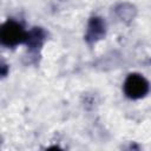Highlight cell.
<instances>
[{"instance_id":"6da1fadb","label":"cell","mask_w":151,"mask_h":151,"mask_svg":"<svg viewBox=\"0 0 151 151\" xmlns=\"http://www.w3.org/2000/svg\"><path fill=\"white\" fill-rule=\"evenodd\" d=\"M0 38L4 45L15 46L22 42L27 38V35L19 24H17L15 21H7L2 25Z\"/></svg>"},{"instance_id":"7a4b0ae2","label":"cell","mask_w":151,"mask_h":151,"mask_svg":"<svg viewBox=\"0 0 151 151\" xmlns=\"http://www.w3.org/2000/svg\"><path fill=\"white\" fill-rule=\"evenodd\" d=\"M149 90V84L145 80L144 77H142L140 74H130L124 84V91L126 93L127 97L137 99V98H142L146 94Z\"/></svg>"},{"instance_id":"3957f363","label":"cell","mask_w":151,"mask_h":151,"mask_svg":"<svg viewBox=\"0 0 151 151\" xmlns=\"http://www.w3.org/2000/svg\"><path fill=\"white\" fill-rule=\"evenodd\" d=\"M103 28H104V26H103V24H101V21L99 19H97V18L92 19V21H91V24L88 26V37L97 38V37L101 35L103 32H104Z\"/></svg>"}]
</instances>
